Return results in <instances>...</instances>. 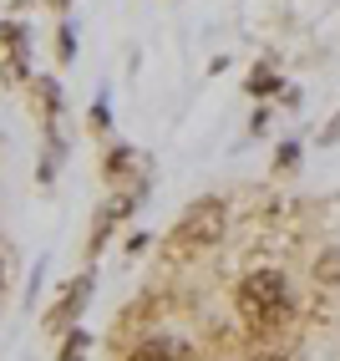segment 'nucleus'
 I'll list each match as a JSON object with an SVG mask.
<instances>
[{
	"label": "nucleus",
	"instance_id": "20e7f679",
	"mask_svg": "<svg viewBox=\"0 0 340 361\" xmlns=\"http://www.w3.org/2000/svg\"><path fill=\"white\" fill-rule=\"evenodd\" d=\"M315 275H320V280H330V285H340V250H330L320 264H315Z\"/></svg>",
	"mask_w": 340,
	"mask_h": 361
},
{
	"label": "nucleus",
	"instance_id": "423d86ee",
	"mask_svg": "<svg viewBox=\"0 0 340 361\" xmlns=\"http://www.w3.org/2000/svg\"><path fill=\"white\" fill-rule=\"evenodd\" d=\"M340 137V117H335V123H330V133H325V142H335Z\"/></svg>",
	"mask_w": 340,
	"mask_h": 361
},
{
	"label": "nucleus",
	"instance_id": "7ed1b4c3",
	"mask_svg": "<svg viewBox=\"0 0 340 361\" xmlns=\"http://www.w3.org/2000/svg\"><path fill=\"white\" fill-rule=\"evenodd\" d=\"M127 361H183V346H173V341H142Z\"/></svg>",
	"mask_w": 340,
	"mask_h": 361
},
{
	"label": "nucleus",
	"instance_id": "39448f33",
	"mask_svg": "<svg viewBox=\"0 0 340 361\" xmlns=\"http://www.w3.org/2000/svg\"><path fill=\"white\" fill-rule=\"evenodd\" d=\"M249 87H254V92H275V77H270V71H259V77H254Z\"/></svg>",
	"mask_w": 340,
	"mask_h": 361
},
{
	"label": "nucleus",
	"instance_id": "f257e3e1",
	"mask_svg": "<svg viewBox=\"0 0 340 361\" xmlns=\"http://www.w3.org/2000/svg\"><path fill=\"white\" fill-rule=\"evenodd\" d=\"M284 310H289V290H284V275L275 270H259L249 275L244 285H239V316H244L254 331H270L284 321Z\"/></svg>",
	"mask_w": 340,
	"mask_h": 361
},
{
	"label": "nucleus",
	"instance_id": "f03ea898",
	"mask_svg": "<svg viewBox=\"0 0 340 361\" xmlns=\"http://www.w3.org/2000/svg\"><path fill=\"white\" fill-rule=\"evenodd\" d=\"M218 234H224V204H218V199H203V204L178 224V245H218Z\"/></svg>",
	"mask_w": 340,
	"mask_h": 361
}]
</instances>
